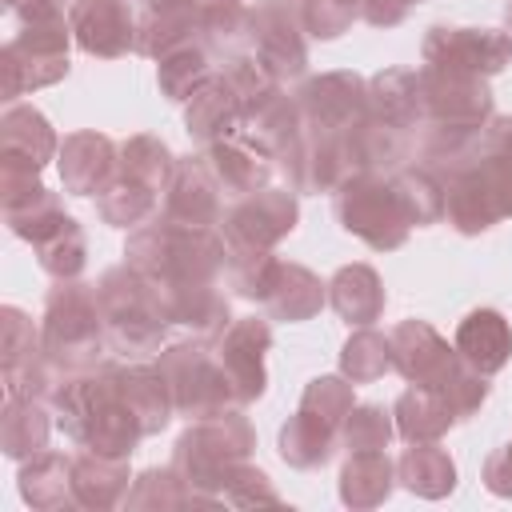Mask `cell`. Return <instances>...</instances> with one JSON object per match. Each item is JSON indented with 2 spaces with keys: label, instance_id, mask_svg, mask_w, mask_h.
I'll return each instance as SVG.
<instances>
[{
  "label": "cell",
  "instance_id": "obj_1",
  "mask_svg": "<svg viewBox=\"0 0 512 512\" xmlns=\"http://www.w3.org/2000/svg\"><path fill=\"white\" fill-rule=\"evenodd\" d=\"M96 300H100L108 344L116 352L144 356L164 340L172 312H168L164 288L156 280H148L140 268H132V264L108 268L96 284Z\"/></svg>",
  "mask_w": 512,
  "mask_h": 512
},
{
  "label": "cell",
  "instance_id": "obj_2",
  "mask_svg": "<svg viewBox=\"0 0 512 512\" xmlns=\"http://www.w3.org/2000/svg\"><path fill=\"white\" fill-rule=\"evenodd\" d=\"M128 264L160 288L208 284L224 264V244L208 228H192L180 220L148 224L128 240Z\"/></svg>",
  "mask_w": 512,
  "mask_h": 512
},
{
  "label": "cell",
  "instance_id": "obj_3",
  "mask_svg": "<svg viewBox=\"0 0 512 512\" xmlns=\"http://www.w3.org/2000/svg\"><path fill=\"white\" fill-rule=\"evenodd\" d=\"M104 340L108 332H104L96 288L80 280H56V288L44 300V320H40V344L48 360L64 372L96 368Z\"/></svg>",
  "mask_w": 512,
  "mask_h": 512
},
{
  "label": "cell",
  "instance_id": "obj_4",
  "mask_svg": "<svg viewBox=\"0 0 512 512\" xmlns=\"http://www.w3.org/2000/svg\"><path fill=\"white\" fill-rule=\"evenodd\" d=\"M68 36L64 20L20 24V32L0 48V96L16 104L32 88H48L68 76Z\"/></svg>",
  "mask_w": 512,
  "mask_h": 512
},
{
  "label": "cell",
  "instance_id": "obj_5",
  "mask_svg": "<svg viewBox=\"0 0 512 512\" xmlns=\"http://www.w3.org/2000/svg\"><path fill=\"white\" fill-rule=\"evenodd\" d=\"M252 448V432L244 424V416L236 412H212V420L196 424L192 432L180 436L176 444V476H184V484L208 488V484H224L228 468Z\"/></svg>",
  "mask_w": 512,
  "mask_h": 512
},
{
  "label": "cell",
  "instance_id": "obj_6",
  "mask_svg": "<svg viewBox=\"0 0 512 512\" xmlns=\"http://www.w3.org/2000/svg\"><path fill=\"white\" fill-rule=\"evenodd\" d=\"M336 216L348 232H356L372 248H396L408 236V212L396 196V184H384L372 176L344 180L336 196Z\"/></svg>",
  "mask_w": 512,
  "mask_h": 512
},
{
  "label": "cell",
  "instance_id": "obj_7",
  "mask_svg": "<svg viewBox=\"0 0 512 512\" xmlns=\"http://www.w3.org/2000/svg\"><path fill=\"white\" fill-rule=\"evenodd\" d=\"M160 372L172 388V400L180 412L188 416H212L220 412L228 400H236L232 380L220 364V356H212L200 344H176L160 356Z\"/></svg>",
  "mask_w": 512,
  "mask_h": 512
},
{
  "label": "cell",
  "instance_id": "obj_8",
  "mask_svg": "<svg viewBox=\"0 0 512 512\" xmlns=\"http://www.w3.org/2000/svg\"><path fill=\"white\" fill-rule=\"evenodd\" d=\"M420 80V104L432 120L444 128H480L492 112V96L480 76L472 72H452V68H428L416 76Z\"/></svg>",
  "mask_w": 512,
  "mask_h": 512
},
{
  "label": "cell",
  "instance_id": "obj_9",
  "mask_svg": "<svg viewBox=\"0 0 512 512\" xmlns=\"http://www.w3.org/2000/svg\"><path fill=\"white\" fill-rule=\"evenodd\" d=\"M512 56V36L492 28H432L424 40V60L452 72H500Z\"/></svg>",
  "mask_w": 512,
  "mask_h": 512
},
{
  "label": "cell",
  "instance_id": "obj_10",
  "mask_svg": "<svg viewBox=\"0 0 512 512\" xmlns=\"http://www.w3.org/2000/svg\"><path fill=\"white\" fill-rule=\"evenodd\" d=\"M292 224H296V200L288 192H276V188L248 192L224 216L228 244L244 248V252H268L284 232H292Z\"/></svg>",
  "mask_w": 512,
  "mask_h": 512
},
{
  "label": "cell",
  "instance_id": "obj_11",
  "mask_svg": "<svg viewBox=\"0 0 512 512\" xmlns=\"http://www.w3.org/2000/svg\"><path fill=\"white\" fill-rule=\"evenodd\" d=\"M60 152V140L44 112L32 104H8L0 116V172L40 176V168Z\"/></svg>",
  "mask_w": 512,
  "mask_h": 512
},
{
  "label": "cell",
  "instance_id": "obj_12",
  "mask_svg": "<svg viewBox=\"0 0 512 512\" xmlns=\"http://www.w3.org/2000/svg\"><path fill=\"white\" fill-rule=\"evenodd\" d=\"M68 28L88 56L112 60L136 48V20L124 0H76L68 8Z\"/></svg>",
  "mask_w": 512,
  "mask_h": 512
},
{
  "label": "cell",
  "instance_id": "obj_13",
  "mask_svg": "<svg viewBox=\"0 0 512 512\" xmlns=\"http://www.w3.org/2000/svg\"><path fill=\"white\" fill-rule=\"evenodd\" d=\"M248 28H252V44H256V56L260 64L272 72V76H296L308 60L304 52V40H300V28L292 20V12L284 4H256L248 12Z\"/></svg>",
  "mask_w": 512,
  "mask_h": 512
},
{
  "label": "cell",
  "instance_id": "obj_14",
  "mask_svg": "<svg viewBox=\"0 0 512 512\" xmlns=\"http://www.w3.org/2000/svg\"><path fill=\"white\" fill-rule=\"evenodd\" d=\"M56 164H60V180H64V192L72 196H92V192H104L116 176V148L108 136L100 132H72L64 136L60 152H56Z\"/></svg>",
  "mask_w": 512,
  "mask_h": 512
},
{
  "label": "cell",
  "instance_id": "obj_15",
  "mask_svg": "<svg viewBox=\"0 0 512 512\" xmlns=\"http://www.w3.org/2000/svg\"><path fill=\"white\" fill-rule=\"evenodd\" d=\"M272 336L264 320H236L220 340V364L232 380L236 400H256L264 392V352Z\"/></svg>",
  "mask_w": 512,
  "mask_h": 512
},
{
  "label": "cell",
  "instance_id": "obj_16",
  "mask_svg": "<svg viewBox=\"0 0 512 512\" xmlns=\"http://www.w3.org/2000/svg\"><path fill=\"white\" fill-rule=\"evenodd\" d=\"M244 116H248V108H244V92L236 88V80H232V76H212V80H204V84L192 92V104H188V132H192L196 140L216 144V140H228V136L240 128Z\"/></svg>",
  "mask_w": 512,
  "mask_h": 512
},
{
  "label": "cell",
  "instance_id": "obj_17",
  "mask_svg": "<svg viewBox=\"0 0 512 512\" xmlns=\"http://www.w3.org/2000/svg\"><path fill=\"white\" fill-rule=\"evenodd\" d=\"M216 172L208 164V156H192L176 168L172 176V192H168V220L192 224V228H208L220 216V200H216Z\"/></svg>",
  "mask_w": 512,
  "mask_h": 512
},
{
  "label": "cell",
  "instance_id": "obj_18",
  "mask_svg": "<svg viewBox=\"0 0 512 512\" xmlns=\"http://www.w3.org/2000/svg\"><path fill=\"white\" fill-rule=\"evenodd\" d=\"M20 496L24 504L52 512V508H72L76 504V488H72V460L60 452H36L28 460H20L16 472Z\"/></svg>",
  "mask_w": 512,
  "mask_h": 512
},
{
  "label": "cell",
  "instance_id": "obj_19",
  "mask_svg": "<svg viewBox=\"0 0 512 512\" xmlns=\"http://www.w3.org/2000/svg\"><path fill=\"white\" fill-rule=\"evenodd\" d=\"M456 352H460V360L468 364V368H476V372H496V368H504V360H508V352H512V332H508V324H504V316L500 312H472L460 328H456Z\"/></svg>",
  "mask_w": 512,
  "mask_h": 512
},
{
  "label": "cell",
  "instance_id": "obj_20",
  "mask_svg": "<svg viewBox=\"0 0 512 512\" xmlns=\"http://www.w3.org/2000/svg\"><path fill=\"white\" fill-rule=\"evenodd\" d=\"M48 412L44 400L36 396H4V412H0V452L8 460H28L36 452H44L48 444Z\"/></svg>",
  "mask_w": 512,
  "mask_h": 512
},
{
  "label": "cell",
  "instance_id": "obj_21",
  "mask_svg": "<svg viewBox=\"0 0 512 512\" xmlns=\"http://www.w3.org/2000/svg\"><path fill=\"white\" fill-rule=\"evenodd\" d=\"M192 28H204L192 0H152L144 20L136 24V48L144 56H168Z\"/></svg>",
  "mask_w": 512,
  "mask_h": 512
},
{
  "label": "cell",
  "instance_id": "obj_22",
  "mask_svg": "<svg viewBox=\"0 0 512 512\" xmlns=\"http://www.w3.org/2000/svg\"><path fill=\"white\" fill-rule=\"evenodd\" d=\"M72 488H76V504L84 508H108L120 500V492L128 488V468L124 456H104V452H84L72 460Z\"/></svg>",
  "mask_w": 512,
  "mask_h": 512
},
{
  "label": "cell",
  "instance_id": "obj_23",
  "mask_svg": "<svg viewBox=\"0 0 512 512\" xmlns=\"http://www.w3.org/2000/svg\"><path fill=\"white\" fill-rule=\"evenodd\" d=\"M120 392H124L128 408L136 412L144 436L160 432L168 424V412L176 400H172V388L160 368H120Z\"/></svg>",
  "mask_w": 512,
  "mask_h": 512
},
{
  "label": "cell",
  "instance_id": "obj_24",
  "mask_svg": "<svg viewBox=\"0 0 512 512\" xmlns=\"http://www.w3.org/2000/svg\"><path fill=\"white\" fill-rule=\"evenodd\" d=\"M264 300H268V308L280 320H308L320 308L324 292H320V280L308 268H300V264H276Z\"/></svg>",
  "mask_w": 512,
  "mask_h": 512
},
{
  "label": "cell",
  "instance_id": "obj_25",
  "mask_svg": "<svg viewBox=\"0 0 512 512\" xmlns=\"http://www.w3.org/2000/svg\"><path fill=\"white\" fill-rule=\"evenodd\" d=\"M208 164L228 192H256L268 180V156L244 140H216Z\"/></svg>",
  "mask_w": 512,
  "mask_h": 512
},
{
  "label": "cell",
  "instance_id": "obj_26",
  "mask_svg": "<svg viewBox=\"0 0 512 512\" xmlns=\"http://www.w3.org/2000/svg\"><path fill=\"white\" fill-rule=\"evenodd\" d=\"M332 304H336V312L348 324H368L384 308V288H380V280H376V272L368 264H352V268H340L336 272V280H332Z\"/></svg>",
  "mask_w": 512,
  "mask_h": 512
},
{
  "label": "cell",
  "instance_id": "obj_27",
  "mask_svg": "<svg viewBox=\"0 0 512 512\" xmlns=\"http://www.w3.org/2000/svg\"><path fill=\"white\" fill-rule=\"evenodd\" d=\"M396 416H400V432L408 440H436L456 420L452 404L436 388H412V392H404L396 400Z\"/></svg>",
  "mask_w": 512,
  "mask_h": 512
},
{
  "label": "cell",
  "instance_id": "obj_28",
  "mask_svg": "<svg viewBox=\"0 0 512 512\" xmlns=\"http://www.w3.org/2000/svg\"><path fill=\"white\" fill-rule=\"evenodd\" d=\"M32 248H36L40 268H44L48 276H56V280H76L80 268H84V256H88L84 232H80V224H76L72 216H64V220H60L40 244H32Z\"/></svg>",
  "mask_w": 512,
  "mask_h": 512
},
{
  "label": "cell",
  "instance_id": "obj_29",
  "mask_svg": "<svg viewBox=\"0 0 512 512\" xmlns=\"http://www.w3.org/2000/svg\"><path fill=\"white\" fill-rule=\"evenodd\" d=\"M120 176H132V180L148 184L152 192H164L176 176V164L156 136H132L120 148Z\"/></svg>",
  "mask_w": 512,
  "mask_h": 512
},
{
  "label": "cell",
  "instance_id": "obj_30",
  "mask_svg": "<svg viewBox=\"0 0 512 512\" xmlns=\"http://www.w3.org/2000/svg\"><path fill=\"white\" fill-rule=\"evenodd\" d=\"M332 432H336V428H328L324 420L300 412V416H296L292 424H284V432H280V456H284L288 464H296V468H316V464H324V460L332 456Z\"/></svg>",
  "mask_w": 512,
  "mask_h": 512
},
{
  "label": "cell",
  "instance_id": "obj_31",
  "mask_svg": "<svg viewBox=\"0 0 512 512\" xmlns=\"http://www.w3.org/2000/svg\"><path fill=\"white\" fill-rule=\"evenodd\" d=\"M340 480H344L340 492H344L348 504H376V500H384L388 488H392V464H388V456H380V452L372 448V452L352 456V460L344 464V476H340Z\"/></svg>",
  "mask_w": 512,
  "mask_h": 512
},
{
  "label": "cell",
  "instance_id": "obj_32",
  "mask_svg": "<svg viewBox=\"0 0 512 512\" xmlns=\"http://www.w3.org/2000/svg\"><path fill=\"white\" fill-rule=\"evenodd\" d=\"M152 204H156V192L148 188V184H140V180H132V176H112V184L100 192V200H96V208H100V216L108 220V224H116V228H128V224H140L148 212H152Z\"/></svg>",
  "mask_w": 512,
  "mask_h": 512
},
{
  "label": "cell",
  "instance_id": "obj_33",
  "mask_svg": "<svg viewBox=\"0 0 512 512\" xmlns=\"http://www.w3.org/2000/svg\"><path fill=\"white\" fill-rule=\"evenodd\" d=\"M40 352H44V344H40L32 316L16 304H4L0 308V372H12Z\"/></svg>",
  "mask_w": 512,
  "mask_h": 512
},
{
  "label": "cell",
  "instance_id": "obj_34",
  "mask_svg": "<svg viewBox=\"0 0 512 512\" xmlns=\"http://www.w3.org/2000/svg\"><path fill=\"white\" fill-rule=\"evenodd\" d=\"M204 80H208L204 48H196V44H180V48H172L168 56H160V88H164L168 100H184V96H192Z\"/></svg>",
  "mask_w": 512,
  "mask_h": 512
},
{
  "label": "cell",
  "instance_id": "obj_35",
  "mask_svg": "<svg viewBox=\"0 0 512 512\" xmlns=\"http://www.w3.org/2000/svg\"><path fill=\"white\" fill-rule=\"evenodd\" d=\"M452 460L440 448H412L400 460V480L420 496H444L452 488Z\"/></svg>",
  "mask_w": 512,
  "mask_h": 512
},
{
  "label": "cell",
  "instance_id": "obj_36",
  "mask_svg": "<svg viewBox=\"0 0 512 512\" xmlns=\"http://www.w3.org/2000/svg\"><path fill=\"white\" fill-rule=\"evenodd\" d=\"M392 184H396V196H400V204L408 212V224H428V220L440 216L444 188L428 172H400Z\"/></svg>",
  "mask_w": 512,
  "mask_h": 512
},
{
  "label": "cell",
  "instance_id": "obj_37",
  "mask_svg": "<svg viewBox=\"0 0 512 512\" xmlns=\"http://www.w3.org/2000/svg\"><path fill=\"white\" fill-rule=\"evenodd\" d=\"M300 412H308V416L324 420L328 428H336V424L348 420V412H352V388H348L344 380H336V376H320V380L308 384Z\"/></svg>",
  "mask_w": 512,
  "mask_h": 512
},
{
  "label": "cell",
  "instance_id": "obj_38",
  "mask_svg": "<svg viewBox=\"0 0 512 512\" xmlns=\"http://www.w3.org/2000/svg\"><path fill=\"white\" fill-rule=\"evenodd\" d=\"M392 364V348L384 336L376 332H356L348 344H344V372L352 380H376L384 368Z\"/></svg>",
  "mask_w": 512,
  "mask_h": 512
},
{
  "label": "cell",
  "instance_id": "obj_39",
  "mask_svg": "<svg viewBox=\"0 0 512 512\" xmlns=\"http://www.w3.org/2000/svg\"><path fill=\"white\" fill-rule=\"evenodd\" d=\"M364 0H304V28L312 36H340L356 16Z\"/></svg>",
  "mask_w": 512,
  "mask_h": 512
},
{
  "label": "cell",
  "instance_id": "obj_40",
  "mask_svg": "<svg viewBox=\"0 0 512 512\" xmlns=\"http://www.w3.org/2000/svg\"><path fill=\"white\" fill-rule=\"evenodd\" d=\"M388 436H392V424H388V416L380 408H356V412H348V424H344L348 448L372 452V448H384Z\"/></svg>",
  "mask_w": 512,
  "mask_h": 512
},
{
  "label": "cell",
  "instance_id": "obj_41",
  "mask_svg": "<svg viewBox=\"0 0 512 512\" xmlns=\"http://www.w3.org/2000/svg\"><path fill=\"white\" fill-rule=\"evenodd\" d=\"M176 504V500H184L180 492H176V472H144L140 476V484H136V492L128 496V504Z\"/></svg>",
  "mask_w": 512,
  "mask_h": 512
},
{
  "label": "cell",
  "instance_id": "obj_42",
  "mask_svg": "<svg viewBox=\"0 0 512 512\" xmlns=\"http://www.w3.org/2000/svg\"><path fill=\"white\" fill-rule=\"evenodd\" d=\"M4 4L20 24H40V20H60V12L72 8L76 0H4Z\"/></svg>",
  "mask_w": 512,
  "mask_h": 512
},
{
  "label": "cell",
  "instance_id": "obj_43",
  "mask_svg": "<svg viewBox=\"0 0 512 512\" xmlns=\"http://www.w3.org/2000/svg\"><path fill=\"white\" fill-rule=\"evenodd\" d=\"M508 16H512V8H508Z\"/></svg>",
  "mask_w": 512,
  "mask_h": 512
},
{
  "label": "cell",
  "instance_id": "obj_44",
  "mask_svg": "<svg viewBox=\"0 0 512 512\" xmlns=\"http://www.w3.org/2000/svg\"><path fill=\"white\" fill-rule=\"evenodd\" d=\"M148 4H152V0H148Z\"/></svg>",
  "mask_w": 512,
  "mask_h": 512
}]
</instances>
